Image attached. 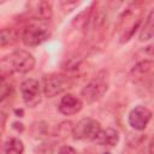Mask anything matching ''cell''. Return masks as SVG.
<instances>
[{"label":"cell","mask_w":154,"mask_h":154,"mask_svg":"<svg viewBox=\"0 0 154 154\" xmlns=\"http://www.w3.org/2000/svg\"><path fill=\"white\" fill-rule=\"evenodd\" d=\"M49 36L51 29L48 25V20L38 18L29 20L22 31V41L29 47H36L43 43L49 38Z\"/></svg>","instance_id":"6da1fadb"},{"label":"cell","mask_w":154,"mask_h":154,"mask_svg":"<svg viewBox=\"0 0 154 154\" xmlns=\"http://www.w3.org/2000/svg\"><path fill=\"white\" fill-rule=\"evenodd\" d=\"M34 66H35L34 55L24 49L14 51L10 55L5 57L1 60L2 72L7 71L8 73H11V72L26 73V72L31 71L34 69Z\"/></svg>","instance_id":"7a4b0ae2"},{"label":"cell","mask_w":154,"mask_h":154,"mask_svg":"<svg viewBox=\"0 0 154 154\" xmlns=\"http://www.w3.org/2000/svg\"><path fill=\"white\" fill-rule=\"evenodd\" d=\"M140 23H141V10L135 5L128 7L119 18V24H118L119 41L122 43L128 42L135 34Z\"/></svg>","instance_id":"3957f363"},{"label":"cell","mask_w":154,"mask_h":154,"mask_svg":"<svg viewBox=\"0 0 154 154\" xmlns=\"http://www.w3.org/2000/svg\"><path fill=\"white\" fill-rule=\"evenodd\" d=\"M107 89H108V72L106 70H101L82 89L81 96L85 102L93 103V102L100 100L105 95Z\"/></svg>","instance_id":"277c9868"},{"label":"cell","mask_w":154,"mask_h":154,"mask_svg":"<svg viewBox=\"0 0 154 154\" xmlns=\"http://www.w3.org/2000/svg\"><path fill=\"white\" fill-rule=\"evenodd\" d=\"M70 79L61 73H51L43 77V93L47 97H53L67 88H70Z\"/></svg>","instance_id":"5b68a950"},{"label":"cell","mask_w":154,"mask_h":154,"mask_svg":"<svg viewBox=\"0 0 154 154\" xmlns=\"http://www.w3.org/2000/svg\"><path fill=\"white\" fill-rule=\"evenodd\" d=\"M101 126L100 123L93 118H83L81 119L72 129V135L76 140H88L94 141L97 134L100 132Z\"/></svg>","instance_id":"8992f818"},{"label":"cell","mask_w":154,"mask_h":154,"mask_svg":"<svg viewBox=\"0 0 154 154\" xmlns=\"http://www.w3.org/2000/svg\"><path fill=\"white\" fill-rule=\"evenodd\" d=\"M20 94L23 97V101L30 106L34 107L41 101V88L40 83L35 78H28L20 83Z\"/></svg>","instance_id":"52a82bcc"},{"label":"cell","mask_w":154,"mask_h":154,"mask_svg":"<svg viewBox=\"0 0 154 154\" xmlns=\"http://www.w3.org/2000/svg\"><path fill=\"white\" fill-rule=\"evenodd\" d=\"M152 119V112L144 106H137L132 108L128 116L129 125L135 130H144Z\"/></svg>","instance_id":"ba28073f"},{"label":"cell","mask_w":154,"mask_h":154,"mask_svg":"<svg viewBox=\"0 0 154 154\" xmlns=\"http://www.w3.org/2000/svg\"><path fill=\"white\" fill-rule=\"evenodd\" d=\"M83 102L79 97L73 94H66L59 102V111L65 116H72L82 109Z\"/></svg>","instance_id":"9c48e42d"},{"label":"cell","mask_w":154,"mask_h":154,"mask_svg":"<svg viewBox=\"0 0 154 154\" xmlns=\"http://www.w3.org/2000/svg\"><path fill=\"white\" fill-rule=\"evenodd\" d=\"M93 142L99 144V146L114 147L119 142V134H118V131L116 129H112V128L101 129Z\"/></svg>","instance_id":"30bf717a"},{"label":"cell","mask_w":154,"mask_h":154,"mask_svg":"<svg viewBox=\"0 0 154 154\" xmlns=\"http://www.w3.org/2000/svg\"><path fill=\"white\" fill-rule=\"evenodd\" d=\"M30 7L32 8V12L35 14V18L48 20L52 17V5L47 1H36L31 2Z\"/></svg>","instance_id":"8fae6325"},{"label":"cell","mask_w":154,"mask_h":154,"mask_svg":"<svg viewBox=\"0 0 154 154\" xmlns=\"http://www.w3.org/2000/svg\"><path fill=\"white\" fill-rule=\"evenodd\" d=\"M153 37H154V8L148 13L146 22L143 23L141 31H140V35H138V38L142 42L152 40Z\"/></svg>","instance_id":"7c38bea8"},{"label":"cell","mask_w":154,"mask_h":154,"mask_svg":"<svg viewBox=\"0 0 154 154\" xmlns=\"http://www.w3.org/2000/svg\"><path fill=\"white\" fill-rule=\"evenodd\" d=\"M154 67V63L150 60H144L141 61L138 64H136L134 66V69L131 70V77L134 79H141L143 78L147 73H149L152 71V69Z\"/></svg>","instance_id":"4fadbf2b"},{"label":"cell","mask_w":154,"mask_h":154,"mask_svg":"<svg viewBox=\"0 0 154 154\" xmlns=\"http://www.w3.org/2000/svg\"><path fill=\"white\" fill-rule=\"evenodd\" d=\"M4 154H24V144L19 138H10L4 146Z\"/></svg>","instance_id":"5bb4252c"},{"label":"cell","mask_w":154,"mask_h":154,"mask_svg":"<svg viewBox=\"0 0 154 154\" xmlns=\"http://www.w3.org/2000/svg\"><path fill=\"white\" fill-rule=\"evenodd\" d=\"M17 38H18V35L14 31V29H12V28L1 29V32H0V45H1V47L13 45L17 41Z\"/></svg>","instance_id":"9a60e30c"},{"label":"cell","mask_w":154,"mask_h":154,"mask_svg":"<svg viewBox=\"0 0 154 154\" xmlns=\"http://www.w3.org/2000/svg\"><path fill=\"white\" fill-rule=\"evenodd\" d=\"M58 154H77V152H76L71 146H63V147L59 149Z\"/></svg>","instance_id":"2e32d148"},{"label":"cell","mask_w":154,"mask_h":154,"mask_svg":"<svg viewBox=\"0 0 154 154\" xmlns=\"http://www.w3.org/2000/svg\"><path fill=\"white\" fill-rule=\"evenodd\" d=\"M146 52H147L148 54H150V55H154V42L150 43V45L146 48Z\"/></svg>","instance_id":"e0dca14e"},{"label":"cell","mask_w":154,"mask_h":154,"mask_svg":"<svg viewBox=\"0 0 154 154\" xmlns=\"http://www.w3.org/2000/svg\"><path fill=\"white\" fill-rule=\"evenodd\" d=\"M106 154H108V153H106Z\"/></svg>","instance_id":"ac0fdd59"}]
</instances>
